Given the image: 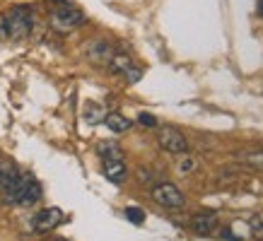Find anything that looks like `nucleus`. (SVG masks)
Returning <instances> with one entry per match:
<instances>
[{
    "label": "nucleus",
    "instance_id": "1",
    "mask_svg": "<svg viewBox=\"0 0 263 241\" xmlns=\"http://www.w3.org/2000/svg\"><path fill=\"white\" fill-rule=\"evenodd\" d=\"M5 22H8V36L12 39H24V36H29L32 32V8L29 5H17L12 8L5 15Z\"/></svg>",
    "mask_w": 263,
    "mask_h": 241
},
{
    "label": "nucleus",
    "instance_id": "2",
    "mask_svg": "<svg viewBox=\"0 0 263 241\" xmlns=\"http://www.w3.org/2000/svg\"><path fill=\"white\" fill-rule=\"evenodd\" d=\"M39 198H41V186L36 184V178L32 174H20L12 203H17V205H34Z\"/></svg>",
    "mask_w": 263,
    "mask_h": 241
},
{
    "label": "nucleus",
    "instance_id": "3",
    "mask_svg": "<svg viewBox=\"0 0 263 241\" xmlns=\"http://www.w3.org/2000/svg\"><path fill=\"white\" fill-rule=\"evenodd\" d=\"M82 22H85V15H82L80 10L68 8V5H61L58 10L51 12V27L56 32H70L75 27H80Z\"/></svg>",
    "mask_w": 263,
    "mask_h": 241
},
{
    "label": "nucleus",
    "instance_id": "4",
    "mask_svg": "<svg viewBox=\"0 0 263 241\" xmlns=\"http://www.w3.org/2000/svg\"><path fill=\"white\" fill-rule=\"evenodd\" d=\"M152 200L169 210H181L183 208V193L174 184H160L152 188Z\"/></svg>",
    "mask_w": 263,
    "mask_h": 241
},
{
    "label": "nucleus",
    "instance_id": "5",
    "mask_svg": "<svg viewBox=\"0 0 263 241\" xmlns=\"http://www.w3.org/2000/svg\"><path fill=\"white\" fill-rule=\"evenodd\" d=\"M157 140H160V147L162 150H167L172 154H186L189 152V143H186V137L174 128H162L157 133Z\"/></svg>",
    "mask_w": 263,
    "mask_h": 241
},
{
    "label": "nucleus",
    "instance_id": "6",
    "mask_svg": "<svg viewBox=\"0 0 263 241\" xmlns=\"http://www.w3.org/2000/svg\"><path fill=\"white\" fill-rule=\"evenodd\" d=\"M61 222H63V212H61V208H46L34 217V232L46 234V232H51V229H56Z\"/></svg>",
    "mask_w": 263,
    "mask_h": 241
},
{
    "label": "nucleus",
    "instance_id": "7",
    "mask_svg": "<svg viewBox=\"0 0 263 241\" xmlns=\"http://www.w3.org/2000/svg\"><path fill=\"white\" fill-rule=\"evenodd\" d=\"M111 56H114V48L106 44V41H95L92 46L87 48V58L92 61L95 65H109V61H111Z\"/></svg>",
    "mask_w": 263,
    "mask_h": 241
},
{
    "label": "nucleus",
    "instance_id": "8",
    "mask_svg": "<svg viewBox=\"0 0 263 241\" xmlns=\"http://www.w3.org/2000/svg\"><path fill=\"white\" fill-rule=\"evenodd\" d=\"M191 227L198 234H203V236H210V234H215V229H217V215L215 212H200V215H193Z\"/></svg>",
    "mask_w": 263,
    "mask_h": 241
},
{
    "label": "nucleus",
    "instance_id": "9",
    "mask_svg": "<svg viewBox=\"0 0 263 241\" xmlns=\"http://www.w3.org/2000/svg\"><path fill=\"white\" fill-rule=\"evenodd\" d=\"M104 176L109 178L111 184H121V181H126L128 169H126V164H123V159L104 162Z\"/></svg>",
    "mask_w": 263,
    "mask_h": 241
},
{
    "label": "nucleus",
    "instance_id": "10",
    "mask_svg": "<svg viewBox=\"0 0 263 241\" xmlns=\"http://www.w3.org/2000/svg\"><path fill=\"white\" fill-rule=\"evenodd\" d=\"M104 123L109 126V130H114V133H126V130H130V120L126 118V116H121L119 111H111L104 116Z\"/></svg>",
    "mask_w": 263,
    "mask_h": 241
},
{
    "label": "nucleus",
    "instance_id": "11",
    "mask_svg": "<svg viewBox=\"0 0 263 241\" xmlns=\"http://www.w3.org/2000/svg\"><path fill=\"white\" fill-rule=\"evenodd\" d=\"M104 116H106V109L99 104H95V102H89L87 106H85V113H82V118L87 120L89 126H97V123H102Z\"/></svg>",
    "mask_w": 263,
    "mask_h": 241
},
{
    "label": "nucleus",
    "instance_id": "12",
    "mask_svg": "<svg viewBox=\"0 0 263 241\" xmlns=\"http://www.w3.org/2000/svg\"><path fill=\"white\" fill-rule=\"evenodd\" d=\"M97 152L102 157L104 162H111V159H121L123 152H121V147L116 143H99L97 145Z\"/></svg>",
    "mask_w": 263,
    "mask_h": 241
},
{
    "label": "nucleus",
    "instance_id": "13",
    "mask_svg": "<svg viewBox=\"0 0 263 241\" xmlns=\"http://www.w3.org/2000/svg\"><path fill=\"white\" fill-rule=\"evenodd\" d=\"M111 72H126L128 68H130V58L126 56V53H119V51H114L111 61H109V65H106Z\"/></svg>",
    "mask_w": 263,
    "mask_h": 241
},
{
    "label": "nucleus",
    "instance_id": "14",
    "mask_svg": "<svg viewBox=\"0 0 263 241\" xmlns=\"http://www.w3.org/2000/svg\"><path fill=\"white\" fill-rule=\"evenodd\" d=\"M239 159L244 162V164H249V167H263V150H251V152H244L239 154Z\"/></svg>",
    "mask_w": 263,
    "mask_h": 241
},
{
    "label": "nucleus",
    "instance_id": "15",
    "mask_svg": "<svg viewBox=\"0 0 263 241\" xmlns=\"http://www.w3.org/2000/svg\"><path fill=\"white\" fill-rule=\"evenodd\" d=\"M126 217L133 222V225H140V222H145V212L140 208H128L126 210Z\"/></svg>",
    "mask_w": 263,
    "mask_h": 241
},
{
    "label": "nucleus",
    "instance_id": "16",
    "mask_svg": "<svg viewBox=\"0 0 263 241\" xmlns=\"http://www.w3.org/2000/svg\"><path fill=\"white\" fill-rule=\"evenodd\" d=\"M123 75H126V80L130 82V85H133V82H138L140 77H143V72L138 70V68H133V65H130V68H128V70L123 72Z\"/></svg>",
    "mask_w": 263,
    "mask_h": 241
},
{
    "label": "nucleus",
    "instance_id": "17",
    "mask_svg": "<svg viewBox=\"0 0 263 241\" xmlns=\"http://www.w3.org/2000/svg\"><path fill=\"white\" fill-rule=\"evenodd\" d=\"M251 236H254L256 241H263V222H251Z\"/></svg>",
    "mask_w": 263,
    "mask_h": 241
},
{
    "label": "nucleus",
    "instance_id": "18",
    "mask_svg": "<svg viewBox=\"0 0 263 241\" xmlns=\"http://www.w3.org/2000/svg\"><path fill=\"white\" fill-rule=\"evenodd\" d=\"M193 167H196V162H193L191 157H186V159L179 162V171H183V174H189V171H193Z\"/></svg>",
    "mask_w": 263,
    "mask_h": 241
},
{
    "label": "nucleus",
    "instance_id": "19",
    "mask_svg": "<svg viewBox=\"0 0 263 241\" xmlns=\"http://www.w3.org/2000/svg\"><path fill=\"white\" fill-rule=\"evenodd\" d=\"M138 120H140L143 126H157V118H155V116H150V113H140V116H138Z\"/></svg>",
    "mask_w": 263,
    "mask_h": 241
},
{
    "label": "nucleus",
    "instance_id": "20",
    "mask_svg": "<svg viewBox=\"0 0 263 241\" xmlns=\"http://www.w3.org/2000/svg\"><path fill=\"white\" fill-rule=\"evenodd\" d=\"M0 36L8 39V22H5V15H0Z\"/></svg>",
    "mask_w": 263,
    "mask_h": 241
},
{
    "label": "nucleus",
    "instance_id": "21",
    "mask_svg": "<svg viewBox=\"0 0 263 241\" xmlns=\"http://www.w3.org/2000/svg\"><path fill=\"white\" fill-rule=\"evenodd\" d=\"M256 10H258V15L263 17V0H258V8H256Z\"/></svg>",
    "mask_w": 263,
    "mask_h": 241
},
{
    "label": "nucleus",
    "instance_id": "22",
    "mask_svg": "<svg viewBox=\"0 0 263 241\" xmlns=\"http://www.w3.org/2000/svg\"><path fill=\"white\" fill-rule=\"evenodd\" d=\"M56 3H61V5H68V3H65V0H56Z\"/></svg>",
    "mask_w": 263,
    "mask_h": 241
}]
</instances>
